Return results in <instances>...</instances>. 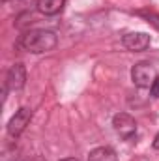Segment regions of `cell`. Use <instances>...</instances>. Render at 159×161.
<instances>
[{
    "mask_svg": "<svg viewBox=\"0 0 159 161\" xmlns=\"http://www.w3.org/2000/svg\"><path fill=\"white\" fill-rule=\"evenodd\" d=\"M32 161H43V159H40V158H36V159H32Z\"/></svg>",
    "mask_w": 159,
    "mask_h": 161,
    "instance_id": "cell-13",
    "label": "cell"
},
{
    "mask_svg": "<svg viewBox=\"0 0 159 161\" xmlns=\"http://www.w3.org/2000/svg\"><path fill=\"white\" fill-rule=\"evenodd\" d=\"M60 161H79V159H75V158H66V159H60Z\"/></svg>",
    "mask_w": 159,
    "mask_h": 161,
    "instance_id": "cell-12",
    "label": "cell"
},
{
    "mask_svg": "<svg viewBox=\"0 0 159 161\" xmlns=\"http://www.w3.org/2000/svg\"><path fill=\"white\" fill-rule=\"evenodd\" d=\"M154 148H156V150H159V133L156 135V139H154Z\"/></svg>",
    "mask_w": 159,
    "mask_h": 161,
    "instance_id": "cell-11",
    "label": "cell"
},
{
    "mask_svg": "<svg viewBox=\"0 0 159 161\" xmlns=\"http://www.w3.org/2000/svg\"><path fill=\"white\" fill-rule=\"evenodd\" d=\"M131 79L133 82L139 86V88H150L152 82L156 80V73H154V68L146 62H139L133 66L131 69Z\"/></svg>",
    "mask_w": 159,
    "mask_h": 161,
    "instance_id": "cell-3",
    "label": "cell"
},
{
    "mask_svg": "<svg viewBox=\"0 0 159 161\" xmlns=\"http://www.w3.org/2000/svg\"><path fill=\"white\" fill-rule=\"evenodd\" d=\"M58 38L54 32L51 30H30L26 34H23L19 38V47L28 51V53H34V54H40V53H49L56 47Z\"/></svg>",
    "mask_w": 159,
    "mask_h": 161,
    "instance_id": "cell-1",
    "label": "cell"
},
{
    "mask_svg": "<svg viewBox=\"0 0 159 161\" xmlns=\"http://www.w3.org/2000/svg\"><path fill=\"white\" fill-rule=\"evenodd\" d=\"M146 19H148V21H150V23H152L154 26H157V28H159V15H154V13H148V15H146Z\"/></svg>",
    "mask_w": 159,
    "mask_h": 161,
    "instance_id": "cell-10",
    "label": "cell"
},
{
    "mask_svg": "<svg viewBox=\"0 0 159 161\" xmlns=\"http://www.w3.org/2000/svg\"><path fill=\"white\" fill-rule=\"evenodd\" d=\"M123 45L129 51H144L150 47V36L146 32H129L123 36Z\"/></svg>",
    "mask_w": 159,
    "mask_h": 161,
    "instance_id": "cell-6",
    "label": "cell"
},
{
    "mask_svg": "<svg viewBox=\"0 0 159 161\" xmlns=\"http://www.w3.org/2000/svg\"><path fill=\"white\" fill-rule=\"evenodd\" d=\"M30 120H32V109H28V107L19 109V111L11 116V120L8 122V133H9L11 137H19V135L26 129V125L30 124Z\"/></svg>",
    "mask_w": 159,
    "mask_h": 161,
    "instance_id": "cell-4",
    "label": "cell"
},
{
    "mask_svg": "<svg viewBox=\"0 0 159 161\" xmlns=\"http://www.w3.org/2000/svg\"><path fill=\"white\" fill-rule=\"evenodd\" d=\"M112 125H114V131L118 133L122 139H125V141H131L137 135V122H135V118L131 114H127V113L114 114Z\"/></svg>",
    "mask_w": 159,
    "mask_h": 161,
    "instance_id": "cell-2",
    "label": "cell"
},
{
    "mask_svg": "<svg viewBox=\"0 0 159 161\" xmlns=\"http://www.w3.org/2000/svg\"><path fill=\"white\" fill-rule=\"evenodd\" d=\"M66 0H38V9L43 15H56L64 9Z\"/></svg>",
    "mask_w": 159,
    "mask_h": 161,
    "instance_id": "cell-8",
    "label": "cell"
},
{
    "mask_svg": "<svg viewBox=\"0 0 159 161\" xmlns=\"http://www.w3.org/2000/svg\"><path fill=\"white\" fill-rule=\"evenodd\" d=\"M26 82V68L25 64L17 62L9 68L8 75H6V88L8 90H21Z\"/></svg>",
    "mask_w": 159,
    "mask_h": 161,
    "instance_id": "cell-5",
    "label": "cell"
},
{
    "mask_svg": "<svg viewBox=\"0 0 159 161\" xmlns=\"http://www.w3.org/2000/svg\"><path fill=\"white\" fill-rule=\"evenodd\" d=\"M150 94H152V97H159V77H156V80L152 82V86H150Z\"/></svg>",
    "mask_w": 159,
    "mask_h": 161,
    "instance_id": "cell-9",
    "label": "cell"
},
{
    "mask_svg": "<svg viewBox=\"0 0 159 161\" xmlns=\"http://www.w3.org/2000/svg\"><path fill=\"white\" fill-rule=\"evenodd\" d=\"M88 161H118V158H116V152L112 148L99 146V148H94L88 154Z\"/></svg>",
    "mask_w": 159,
    "mask_h": 161,
    "instance_id": "cell-7",
    "label": "cell"
}]
</instances>
